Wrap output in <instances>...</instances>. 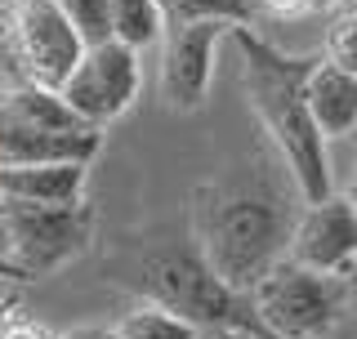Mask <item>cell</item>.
<instances>
[{
	"label": "cell",
	"mask_w": 357,
	"mask_h": 339,
	"mask_svg": "<svg viewBox=\"0 0 357 339\" xmlns=\"http://www.w3.org/2000/svg\"><path fill=\"white\" fill-rule=\"evenodd\" d=\"M290 197H299L295 179H282L268 161L232 165L192 192V241L232 290L250 295L255 281L286 259L299 219Z\"/></svg>",
	"instance_id": "cell-1"
},
{
	"label": "cell",
	"mask_w": 357,
	"mask_h": 339,
	"mask_svg": "<svg viewBox=\"0 0 357 339\" xmlns=\"http://www.w3.org/2000/svg\"><path fill=\"white\" fill-rule=\"evenodd\" d=\"M232 45L241 59V85H245V103L259 116V126L268 134V143L282 156L286 174L295 179L304 201L331 197V152H326V134L317 130L308 107V72L317 59H295L282 54L273 40H264L250 22L232 27Z\"/></svg>",
	"instance_id": "cell-2"
},
{
	"label": "cell",
	"mask_w": 357,
	"mask_h": 339,
	"mask_svg": "<svg viewBox=\"0 0 357 339\" xmlns=\"http://www.w3.org/2000/svg\"><path fill=\"white\" fill-rule=\"evenodd\" d=\"M103 130H89L59 89L14 85L0 94V170L5 165H45V161H94Z\"/></svg>",
	"instance_id": "cell-3"
},
{
	"label": "cell",
	"mask_w": 357,
	"mask_h": 339,
	"mask_svg": "<svg viewBox=\"0 0 357 339\" xmlns=\"http://www.w3.org/2000/svg\"><path fill=\"white\" fill-rule=\"evenodd\" d=\"M250 308L277 339H331L349 312V286L344 277L304 268L286 255L255 281Z\"/></svg>",
	"instance_id": "cell-4"
},
{
	"label": "cell",
	"mask_w": 357,
	"mask_h": 339,
	"mask_svg": "<svg viewBox=\"0 0 357 339\" xmlns=\"http://www.w3.org/2000/svg\"><path fill=\"white\" fill-rule=\"evenodd\" d=\"M143 290L148 299L174 308L178 317L197 322L201 331H250L255 308L250 295L232 290L215 268L206 264V255L197 250H156L143 264Z\"/></svg>",
	"instance_id": "cell-5"
},
{
	"label": "cell",
	"mask_w": 357,
	"mask_h": 339,
	"mask_svg": "<svg viewBox=\"0 0 357 339\" xmlns=\"http://www.w3.org/2000/svg\"><path fill=\"white\" fill-rule=\"evenodd\" d=\"M0 232L5 255L14 264L18 281L54 277L67 264H76L94 241V210L89 201L76 206H27V201L0 197Z\"/></svg>",
	"instance_id": "cell-6"
},
{
	"label": "cell",
	"mask_w": 357,
	"mask_h": 339,
	"mask_svg": "<svg viewBox=\"0 0 357 339\" xmlns=\"http://www.w3.org/2000/svg\"><path fill=\"white\" fill-rule=\"evenodd\" d=\"M0 40H5L14 81L63 89V81L81 67L85 40L59 0H5L0 5Z\"/></svg>",
	"instance_id": "cell-7"
},
{
	"label": "cell",
	"mask_w": 357,
	"mask_h": 339,
	"mask_svg": "<svg viewBox=\"0 0 357 339\" xmlns=\"http://www.w3.org/2000/svg\"><path fill=\"white\" fill-rule=\"evenodd\" d=\"M139 89H143V54L121 40H107L85 50L81 67L63 81L59 94L89 130H107L112 121H121L134 107Z\"/></svg>",
	"instance_id": "cell-8"
},
{
	"label": "cell",
	"mask_w": 357,
	"mask_h": 339,
	"mask_svg": "<svg viewBox=\"0 0 357 339\" xmlns=\"http://www.w3.org/2000/svg\"><path fill=\"white\" fill-rule=\"evenodd\" d=\"M232 27H237V22L206 18V22H188V27L165 31V40H161V72H156V85H161L165 107L197 112L210 98L219 45L232 36Z\"/></svg>",
	"instance_id": "cell-9"
},
{
	"label": "cell",
	"mask_w": 357,
	"mask_h": 339,
	"mask_svg": "<svg viewBox=\"0 0 357 339\" xmlns=\"http://www.w3.org/2000/svg\"><path fill=\"white\" fill-rule=\"evenodd\" d=\"M286 255L295 264L331 273V277L349 273L357 264V206L349 201V192H331L321 201H304Z\"/></svg>",
	"instance_id": "cell-10"
},
{
	"label": "cell",
	"mask_w": 357,
	"mask_h": 339,
	"mask_svg": "<svg viewBox=\"0 0 357 339\" xmlns=\"http://www.w3.org/2000/svg\"><path fill=\"white\" fill-rule=\"evenodd\" d=\"M89 165L85 161H45V165H5L0 197L27 206H76L85 201Z\"/></svg>",
	"instance_id": "cell-11"
},
{
	"label": "cell",
	"mask_w": 357,
	"mask_h": 339,
	"mask_svg": "<svg viewBox=\"0 0 357 339\" xmlns=\"http://www.w3.org/2000/svg\"><path fill=\"white\" fill-rule=\"evenodd\" d=\"M308 107L326 139L357 134V76L335 67L331 59H317L308 72Z\"/></svg>",
	"instance_id": "cell-12"
},
{
	"label": "cell",
	"mask_w": 357,
	"mask_h": 339,
	"mask_svg": "<svg viewBox=\"0 0 357 339\" xmlns=\"http://www.w3.org/2000/svg\"><path fill=\"white\" fill-rule=\"evenodd\" d=\"M165 31H170V22H165L161 0H112V40L143 54L156 50Z\"/></svg>",
	"instance_id": "cell-13"
},
{
	"label": "cell",
	"mask_w": 357,
	"mask_h": 339,
	"mask_svg": "<svg viewBox=\"0 0 357 339\" xmlns=\"http://www.w3.org/2000/svg\"><path fill=\"white\" fill-rule=\"evenodd\" d=\"M112 335L116 339H201V326L178 317L174 308H165L156 299H143L112 326Z\"/></svg>",
	"instance_id": "cell-14"
},
{
	"label": "cell",
	"mask_w": 357,
	"mask_h": 339,
	"mask_svg": "<svg viewBox=\"0 0 357 339\" xmlns=\"http://www.w3.org/2000/svg\"><path fill=\"white\" fill-rule=\"evenodd\" d=\"M161 9L170 27H188V22H206V18H223V22L255 18V0H161Z\"/></svg>",
	"instance_id": "cell-15"
},
{
	"label": "cell",
	"mask_w": 357,
	"mask_h": 339,
	"mask_svg": "<svg viewBox=\"0 0 357 339\" xmlns=\"http://www.w3.org/2000/svg\"><path fill=\"white\" fill-rule=\"evenodd\" d=\"M59 5L72 18L76 36L85 40V50L112 40V0H59Z\"/></svg>",
	"instance_id": "cell-16"
},
{
	"label": "cell",
	"mask_w": 357,
	"mask_h": 339,
	"mask_svg": "<svg viewBox=\"0 0 357 339\" xmlns=\"http://www.w3.org/2000/svg\"><path fill=\"white\" fill-rule=\"evenodd\" d=\"M321 59H331L335 67H344V72L357 76V5L340 9V14L331 18L326 27V50H321Z\"/></svg>",
	"instance_id": "cell-17"
},
{
	"label": "cell",
	"mask_w": 357,
	"mask_h": 339,
	"mask_svg": "<svg viewBox=\"0 0 357 339\" xmlns=\"http://www.w3.org/2000/svg\"><path fill=\"white\" fill-rule=\"evenodd\" d=\"M255 9H259V14H268V18L290 22V18H308V14H317V0H255Z\"/></svg>",
	"instance_id": "cell-18"
},
{
	"label": "cell",
	"mask_w": 357,
	"mask_h": 339,
	"mask_svg": "<svg viewBox=\"0 0 357 339\" xmlns=\"http://www.w3.org/2000/svg\"><path fill=\"white\" fill-rule=\"evenodd\" d=\"M0 339H54L45 326H36V322H27V317H18V322H9V331L0 335Z\"/></svg>",
	"instance_id": "cell-19"
},
{
	"label": "cell",
	"mask_w": 357,
	"mask_h": 339,
	"mask_svg": "<svg viewBox=\"0 0 357 339\" xmlns=\"http://www.w3.org/2000/svg\"><path fill=\"white\" fill-rule=\"evenodd\" d=\"M112 331H103V326H72V331H59L54 339H107Z\"/></svg>",
	"instance_id": "cell-20"
},
{
	"label": "cell",
	"mask_w": 357,
	"mask_h": 339,
	"mask_svg": "<svg viewBox=\"0 0 357 339\" xmlns=\"http://www.w3.org/2000/svg\"><path fill=\"white\" fill-rule=\"evenodd\" d=\"M9 322H18V299H14V295H5V290H0V335L9 331Z\"/></svg>",
	"instance_id": "cell-21"
},
{
	"label": "cell",
	"mask_w": 357,
	"mask_h": 339,
	"mask_svg": "<svg viewBox=\"0 0 357 339\" xmlns=\"http://www.w3.org/2000/svg\"><path fill=\"white\" fill-rule=\"evenodd\" d=\"M18 81H14V67H9V54H5V40H0V94L5 89H14Z\"/></svg>",
	"instance_id": "cell-22"
},
{
	"label": "cell",
	"mask_w": 357,
	"mask_h": 339,
	"mask_svg": "<svg viewBox=\"0 0 357 339\" xmlns=\"http://www.w3.org/2000/svg\"><path fill=\"white\" fill-rule=\"evenodd\" d=\"M0 281H18L14 264H9V255H5V232H0Z\"/></svg>",
	"instance_id": "cell-23"
},
{
	"label": "cell",
	"mask_w": 357,
	"mask_h": 339,
	"mask_svg": "<svg viewBox=\"0 0 357 339\" xmlns=\"http://www.w3.org/2000/svg\"><path fill=\"white\" fill-rule=\"evenodd\" d=\"M357 5V0H317V9H331V14H340V9H349Z\"/></svg>",
	"instance_id": "cell-24"
},
{
	"label": "cell",
	"mask_w": 357,
	"mask_h": 339,
	"mask_svg": "<svg viewBox=\"0 0 357 339\" xmlns=\"http://www.w3.org/2000/svg\"><path fill=\"white\" fill-rule=\"evenodd\" d=\"M215 339H255V335H250V331H219Z\"/></svg>",
	"instance_id": "cell-25"
},
{
	"label": "cell",
	"mask_w": 357,
	"mask_h": 339,
	"mask_svg": "<svg viewBox=\"0 0 357 339\" xmlns=\"http://www.w3.org/2000/svg\"><path fill=\"white\" fill-rule=\"evenodd\" d=\"M349 201L357 206V170H353V183H349Z\"/></svg>",
	"instance_id": "cell-26"
},
{
	"label": "cell",
	"mask_w": 357,
	"mask_h": 339,
	"mask_svg": "<svg viewBox=\"0 0 357 339\" xmlns=\"http://www.w3.org/2000/svg\"><path fill=\"white\" fill-rule=\"evenodd\" d=\"M107 339H116V335H107Z\"/></svg>",
	"instance_id": "cell-27"
}]
</instances>
